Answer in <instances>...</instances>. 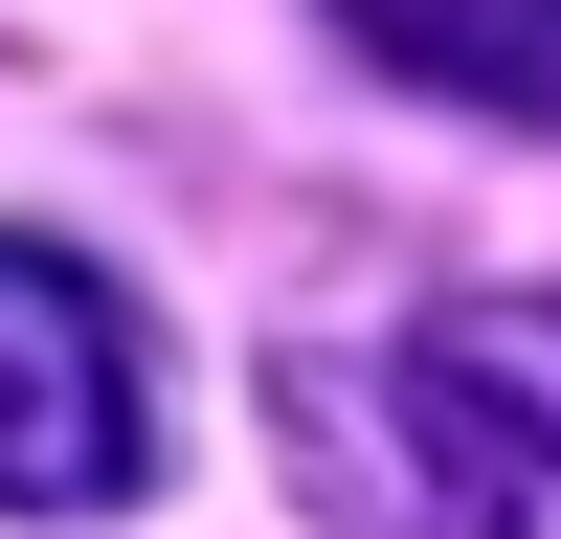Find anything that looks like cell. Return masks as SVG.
<instances>
[{"mask_svg":"<svg viewBox=\"0 0 561 539\" xmlns=\"http://www.w3.org/2000/svg\"><path fill=\"white\" fill-rule=\"evenodd\" d=\"M270 449L314 472V517L359 539H517V494H494V449L427 404V359H270Z\"/></svg>","mask_w":561,"mask_h":539,"instance_id":"2","label":"cell"},{"mask_svg":"<svg viewBox=\"0 0 561 539\" xmlns=\"http://www.w3.org/2000/svg\"><path fill=\"white\" fill-rule=\"evenodd\" d=\"M382 90L427 113H494V135H561V0H314Z\"/></svg>","mask_w":561,"mask_h":539,"instance_id":"3","label":"cell"},{"mask_svg":"<svg viewBox=\"0 0 561 539\" xmlns=\"http://www.w3.org/2000/svg\"><path fill=\"white\" fill-rule=\"evenodd\" d=\"M158 494V337L113 270L0 225V517H113Z\"/></svg>","mask_w":561,"mask_h":539,"instance_id":"1","label":"cell"},{"mask_svg":"<svg viewBox=\"0 0 561 539\" xmlns=\"http://www.w3.org/2000/svg\"><path fill=\"white\" fill-rule=\"evenodd\" d=\"M404 359H427V404L494 449V494H561V293H449V314H404Z\"/></svg>","mask_w":561,"mask_h":539,"instance_id":"4","label":"cell"}]
</instances>
